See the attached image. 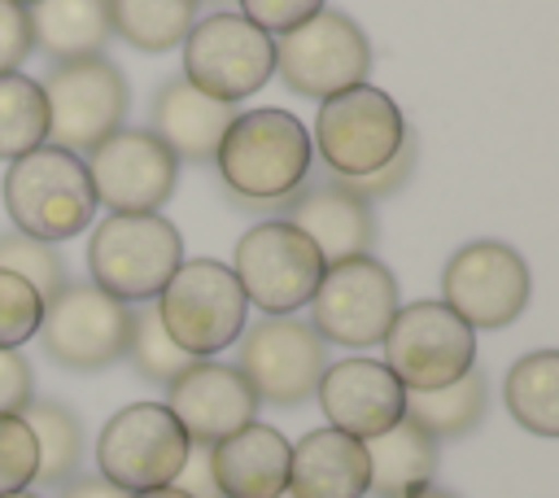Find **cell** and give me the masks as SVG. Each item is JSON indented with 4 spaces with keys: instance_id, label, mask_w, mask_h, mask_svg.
<instances>
[{
    "instance_id": "cell-21",
    "label": "cell",
    "mask_w": 559,
    "mask_h": 498,
    "mask_svg": "<svg viewBox=\"0 0 559 498\" xmlns=\"http://www.w3.org/2000/svg\"><path fill=\"white\" fill-rule=\"evenodd\" d=\"M371 489L367 446L336 428H310L288 450V498H362Z\"/></svg>"
},
{
    "instance_id": "cell-37",
    "label": "cell",
    "mask_w": 559,
    "mask_h": 498,
    "mask_svg": "<svg viewBox=\"0 0 559 498\" xmlns=\"http://www.w3.org/2000/svg\"><path fill=\"white\" fill-rule=\"evenodd\" d=\"M31 398H35L31 363L17 349H0V415H22Z\"/></svg>"
},
{
    "instance_id": "cell-27",
    "label": "cell",
    "mask_w": 559,
    "mask_h": 498,
    "mask_svg": "<svg viewBox=\"0 0 559 498\" xmlns=\"http://www.w3.org/2000/svg\"><path fill=\"white\" fill-rule=\"evenodd\" d=\"M201 0H109V26L140 52H170L197 22Z\"/></svg>"
},
{
    "instance_id": "cell-18",
    "label": "cell",
    "mask_w": 559,
    "mask_h": 498,
    "mask_svg": "<svg viewBox=\"0 0 559 498\" xmlns=\"http://www.w3.org/2000/svg\"><path fill=\"white\" fill-rule=\"evenodd\" d=\"M328 428L349 432L358 441L380 437L384 428H393L406 415V389L397 384V376L376 363V358H341L328 363L314 389Z\"/></svg>"
},
{
    "instance_id": "cell-44",
    "label": "cell",
    "mask_w": 559,
    "mask_h": 498,
    "mask_svg": "<svg viewBox=\"0 0 559 498\" xmlns=\"http://www.w3.org/2000/svg\"><path fill=\"white\" fill-rule=\"evenodd\" d=\"M210 4H223V0H210Z\"/></svg>"
},
{
    "instance_id": "cell-16",
    "label": "cell",
    "mask_w": 559,
    "mask_h": 498,
    "mask_svg": "<svg viewBox=\"0 0 559 498\" xmlns=\"http://www.w3.org/2000/svg\"><path fill=\"white\" fill-rule=\"evenodd\" d=\"M83 166L96 205H109V214H153L175 197L179 183V157L140 127H118L114 135H105L83 157Z\"/></svg>"
},
{
    "instance_id": "cell-32",
    "label": "cell",
    "mask_w": 559,
    "mask_h": 498,
    "mask_svg": "<svg viewBox=\"0 0 559 498\" xmlns=\"http://www.w3.org/2000/svg\"><path fill=\"white\" fill-rule=\"evenodd\" d=\"M44 297L13 271H0V349H17L39 332Z\"/></svg>"
},
{
    "instance_id": "cell-1",
    "label": "cell",
    "mask_w": 559,
    "mask_h": 498,
    "mask_svg": "<svg viewBox=\"0 0 559 498\" xmlns=\"http://www.w3.org/2000/svg\"><path fill=\"white\" fill-rule=\"evenodd\" d=\"M314 162L310 131L288 109H245L227 122L214 166L227 183V192L245 210H271L284 197H293Z\"/></svg>"
},
{
    "instance_id": "cell-42",
    "label": "cell",
    "mask_w": 559,
    "mask_h": 498,
    "mask_svg": "<svg viewBox=\"0 0 559 498\" xmlns=\"http://www.w3.org/2000/svg\"><path fill=\"white\" fill-rule=\"evenodd\" d=\"M4 498H39V494H31V489H17V494H4Z\"/></svg>"
},
{
    "instance_id": "cell-20",
    "label": "cell",
    "mask_w": 559,
    "mask_h": 498,
    "mask_svg": "<svg viewBox=\"0 0 559 498\" xmlns=\"http://www.w3.org/2000/svg\"><path fill=\"white\" fill-rule=\"evenodd\" d=\"M288 437L271 424H245L210 446L214 485L223 498H280L288 485Z\"/></svg>"
},
{
    "instance_id": "cell-29",
    "label": "cell",
    "mask_w": 559,
    "mask_h": 498,
    "mask_svg": "<svg viewBox=\"0 0 559 498\" xmlns=\"http://www.w3.org/2000/svg\"><path fill=\"white\" fill-rule=\"evenodd\" d=\"M22 419L31 424L35 446H39V472H35V481L39 485H66L79 472V454H83V428H79V419L66 406H57V402H35V398L22 406Z\"/></svg>"
},
{
    "instance_id": "cell-39",
    "label": "cell",
    "mask_w": 559,
    "mask_h": 498,
    "mask_svg": "<svg viewBox=\"0 0 559 498\" xmlns=\"http://www.w3.org/2000/svg\"><path fill=\"white\" fill-rule=\"evenodd\" d=\"M57 498H127V489H118L105 476H70Z\"/></svg>"
},
{
    "instance_id": "cell-31",
    "label": "cell",
    "mask_w": 559,
    "mask_h": 498,
    "mask_svg": "<svg viewBox=\"0 0 559 498\" xmlns=\"http://www.w3.org/2000/svg\"><path fill=\"white\" fill-rule=\"evenodd\" d=\"M0 271L22 275L44 301L66 284V262L48 240L22 236V232H4L0 236Z\"/></svg>"
},
{
    "instance_id": "cell-2",
    "label": "cell",
    "mask_w": 559,
    "mask_h": 498,
    "mask_svg": "<svg viewBox=\"0 0 559 498\" xmlns=\"http://www.w3.org/2000/svg\"><path fill=\"white\" fill-rule=\"evenodd\" d=\"M4 210L13 232L35 240H70L96 214V192L79 153L61 144H39L9 162L4 170Z\"/></svg>"
},
{
    "instance_id": "cell-33",
    "label": "cell",
    "mask_w": 559,
    "mask_h": 498,
    "mask_svg": "<svg viewBox=\"0 0 559 498\" xmlns=\"http://www.w3.org/2000/svg\"><path fill=\"white\" fill-rule=\"evenodd\" d=\"M39 472V446L22 415H0V498L17 494Z\"/></svg>"
},
{
    "instance_id": "cell-34",
    "label": "cell",
    "mask_w": 559,
    "mask_h": 498,
    "mask_svg": "<svg viewBox=\"0 0 559 498\" xmlns=\"http://www.w3.org/2000/svg\"><path fill=\"white\" fill-rule=\"evenodd\" d=\"M415 162H419V144H415V131H406V140H402V149L393 153V162H384L380 170H371V175H362V179H341V183H349V192H358L362 201H376V197L397 192V188L411 179Z\"/></svg>"
},
{
    "instance_id": "cell-28",
    "label": "cell",
    "mask_w": 559,
    "mask_h": 498,
    "mask_svg": "<svg viewBox=\"0 0 559 498\" xmlns=\"http://www.w3.org/2000/svg\"><path fill=\"white\" fill-rule=\"evenodd\" d=\"M48 144L44 87L22 70H0V162H13Z\"/></svg>"
},
{
    "instance_id": "cell-4",
    "label": "cell",
    "mask_w": 559,
    "mask_h": 498,
    "mask_svg": "<svg viewBox=\"0 0 559 498\" xmlns=\"http://www.w3.org/2000/svg\"><path fill=\"white\" fill-rule=\"evenodd\" d=\"M406 131L411 127L384 87L354 83V87L319 100L310 144L319 149L323 166L336 179H362V175L380 170L384 162H393Z\"/></svg>"
},
{
    "instance_id": "cell-8",
    "label": "cell",
    "mask_w": 559,
    "mask_h": 498,
    "mask_svg": "<svg viewBox=\"0 0 559 498\" xmlns=\"http://www.w3.org/2000/svg\"><path fill=\"white\" fill-rule=\"evenodd\" d=\"M323 266L328 262L314 249V240H306L284 218H266V223L249 227L236 240V258H231V275L240 284L245 301L266 315L301 310L314 297Z\"/></svg>"
},
{
    "instance_id": "cell-24",
    "label": "cell",
    "mask_w": 559,
    "mask_h": 498,
    "mask_svg": "<svg viewBox=\"0 0 559 498\" xmlns=\"http://www.w3.org/2000/svg\"><path fill=\"white\" fill-rule=\"evenodd\" d=\"M367 446V472H371V489L367 494H380V498H397L415 485H428L432 472H437V441L415 428L406 415L384 428L380 437L362 441Z\"/></svg>"
},
{
    "instance_id": "cell-22",
    "label": "cell",
    "mask_w": 559,
    "mask_h": 498,
    "mask_svg": "<svg viewBox=\"0 0 559 498\" xmlns=\"http://www.w3.org/2000/svg\"><path fill=\"white\" fill-rule=\"evenodd\" d=\"M231 118H236V105L205 96L188 79H170L153 100V135L179 162H210Z\"/></svg>"
},
{
    "instance_id": "cell-15",
    "label": "cell",
    "mask_w": 559,
    "mask_h": 498,
    "mask_svg": "<svg viewBox=\"0 0 559 498\" xmlns=\"http://www.w3.org/2000/svg\"><path fill=\"white\" fill-rule=\"evenodd\" d=\"M127 336H131V306L100 293L92 280L87 284L66 280L44 301L39 341L70 371H100L118 363L127 354Z\"/></svg>"
},
{
    "instance_id": "cell-13",
    "label": "cell",
    "mask_w": 559,
    "mask_h": 498,
    "mask_svg": "<svg viewBox=\"0 0 559 498\" xmlns=\"http://www.w3.org/2000/svg\"><path fill=\"white\" fill-rule=\"evenodd\" d=\"M533 293L528 262L507 240H467L441 271V301L476 332L507 328L524 315Z\"/></svg>"
},
{
    "instance_id": "cell-25",
    "label": "cell",
    "mask_w": 559,
    "mask_h": 498,
    "mask_svg": "<svg viewBox=\"0 0 559 498\" xmlns=\"http://www.w3.org/2000/svg\"><path fill=\"white\" fill-rule=\"evenodd\" d=\"M489 406V380L480 367H467L459 380L441 389H406V419L437 437H463L485 419Z\"/></svg>"
},
{
    "instance_id": "cell-14",
    "label": "cell",
    "mask_w": 559,
    "mask_h": 498,
    "mask_svg": "<svg viewBox=\"0 0 559 498\" xmlns=\"http://www.w3.org/2000/svg\"><path fill=\"white\" fill-rule=\"evenodd\" d=\"M188 432L162 402H131L105 419L96 437V467L127 494L170 485L188 454Z\"/></svg>"
},
{
    "instance_id": "cell-23",
    "label": "cell",
    "mask_w": 559,
    "mask_h": 498,
    "mask_svg": "<svg viewBox=\"0 0 559 498\" xmlns=\"http://www.w3.org/2000/svg\"><path fill=\"white\" fill-rule=\"evenodd\" d=\"M26 17H31V44L52 61L100 57L114 35L109 0H35Z\"/></svg>"
},
{
    "instance_id": "cell-7",
    "label": "cell",
    "mask_w": 559,
    "mask_h": 498,
    "mask_svg": "<svg viewBox=\"0 0 559 498\" xmlns=\"http://www.w3.org/2000/svg\"><path fill=\"white\" fill-rule=\"evenodd\" d=\"M323 367H328V345L306 319L266 315L236 336V371L245 376L258 402L271 406L310 402Z\"/></svg>"
},
{
    "instance_id": "cell-10",
    "label": "cell",
    "mask_w": 559,
    "mask_h": 498,
    "mask_svg": "<svg viewBox=\"0 0 559 498\" xmlns=\"http://www.w3.org/2000/svg\"><path fill=\"white\" fill-rule=\"evenodd\" d=\"M275 70L280 79L310 100L367 83L371 74V44L349 13L319 9L301 26L275 35Z\"/></svg>"
},
{
    "instance_id": "cell-3",
    "label": "cell",
    "mask_w": 559,
    "mask_h": 498,
    "mask_svg": "<svg viewBox=\"0 0 559 498\" xmlns=\"http://www.w3.org/2000/svg\"><path fill=\"white\" fill-rule=\"evenodd\" d=\"M183 262V236L170 218L153 214H105L87 240L92 284L118 301H153Z\"/></svg>"
},
{
    "instance_id": "cell-9",
    "label": "cell",
    "mask_w": 559,
    "mask_h": 498,
    "mask_svg": "<svg viewBox=\"0 0 559 498\" xmlns=\"http://www.w3.org/2000/svg\"><path fill=\"white\" fill-rule=\"evenodd\" d=\"M275 74V39L240 13L197 17L183 35V79L214 100H245Z\"/></svg>"
},
{
    "instance_id": "cell-6",
    "label": "cell",
    "mask_w": 559,
    "mask_h": 498,
    "mask_svg": "<svg viewBox=\"0 0 559 498\" xmlns=\"http://www.w3.org/2000/svg\"><path fill=\"white\" fill-rule=\"evenodd\" d=\"M306 306H310L306 323L323 336V345H349V349L380 345L384 328L397 315V280L371 253L341 258L323 266L319 288Z\"/></svg>"
},
{
    "instance_id": "cell-11",
    "label": "cell",
    "mask_w": 559,
    "mask_h": 498,
    "mask_svg": "<svg viewBox=\"0 0 559 498\" xmlns=\"http://www.w3.org/2000/svg\"><path fill=\"white\" fill-rule=\"evenodd\" d=\"M380 345L384 367L397 376L402 389H441L476 367V332L445 301L397 306Z\"/></svg>"
},
{
    "instance_id": "cell-38",
    "label": "cell",
    "mask_w": 559,
    "mask_h": 498,
    "mask_svg": "<svg viewBox=\"0 0 559 498\" xmlns=\"http://www.w3.org/2000/svg\"><path fill=\"white\" fill-rule=\"evenodd\" d=\"M179 494H188V498H223L218 494V485H214V467H210V446H201V441H192L188 446V454H183V467L175 472V481H170Z\"/></svg>"
},
{
    "instance_id": "cell-19",
    "label": "cell",
    "mask_w": 559,
    "mask_h": 498,
    "mask_svg": "<svg viewBox=\"0 0 559 498\" xmlns=\"http://www.w3.org/2000/svg\"><path fill=\"white\" fill-rule=\"evenodd\" d=\"M280 205H284V223H293L306 240H314L323 262L358 258V253H371V245H376L371 201L349 192V183H341V179L301 183Z\"/></svg>"
},
{
    "instance_id": "cell-36",
    "label": "cell",
    "mask_w": 559,
    "mask_h": 498,
    "mask_svg": "<svg viewBox=\"0 0 559 498\" xmlns=\"http://www.w3.org/2000/svg\"><path fill=\"white\" fill-rule=\"evenodd\" d=\"M31 17L22 4L0 0V70H17L31 52Z\"/></svg>"
},
{
    "instance_id": "cell-40",
    "label": "cell",
    "mask_w": 559,
    "mask_h": 498,
    "mask_svg": "<svg viewBox=\"0 0 559 498\" xmlns=\"http://www.w3.org/2000/svg\"><path fill=\"white\" fill-rule=\"evenodd\" d=\"M397 498H454L450 489H437L432 481L428 485H415V489H406V494H397Z\"/></svg>"
},
{
    "instance_id": "cell-30",
    "label": "cell",
    "mask_w": 559,
    "mask_h": 498,
    "mask_svg": "<svg viewBox=\"0 0 559 498\" xmlns=\"http://www.w3.org/2000/svg\"><path fill=\"white\" fill-rule=\"evenodd\" d=\"M127 358H131V367H135L144 380H153V384H170V380L192 363V354H183V349L166 336V328H162L153 301H140V310H131Z\"/></svg>"
},
{
    "instance_id": "cell-26",
    "label": "cell",
    "mask_w": 559,
    "mask_h": 498,
    "mask_svg": "<svg viewBox=\"0 0 559 498\" xmlns=\"http://www.w3.org/2000/svg\"><path fill=\"white\" fill-rule=\"evenodd\" d=\"M502 402L524 432L546 441L559 437V354L555 349L524 354L502 380Z\"/></svg>"
},
{
    "instance_id": "cell-35",
    "label": "cell",
    "mask_w": 559,
    "mask_h": 498,
    "mask_svg": "<svg viewBox=\"0 0 559 498\" xmlns=\"http://www.w3.org/2000/svg\"><path fill=\"white\" fill-rule=\"evenodd\" d=\"M236 4H240V17H249L271 39L301 26L306 17H314L323 9V0H236Z\"/></svg>"
},
{
    "instance_id": "cell-17",
    "label": "cell",
    "mask_w": 559,
    "mask_h": 498,
    "mask_svg": "<svg viewBox=\"0 0 559 498\" xmlns=\"http://www.w3.org/2000/svg\"><path fill=\"white\" fill-rule=\"evenodd\" d=\"M162 406L179 419L188 441H201V446L223 441L227 432L253 424V415H258V398L245 384V376L227 363H214V358H192L166 384Z\"/></svg>"
},
{
    "instance_id": "cell-41",
    "label": "cell",
    "mask_w": 559,
    "mask_h": 498,
    "mask_svg": "<svg viewBox=\"0 0 559 498\" xmlns=\"http://www.w3.org/2000/svg\"><path fill=\"white\" fill-rule=\"evenodd\" d=\"M127 498H188V494H179L175 485H157V489H140V494H127Z\"/></svg>"
},
{
    "instance_id": "cell-12",
    "label": "cell",
    "mask_w": 559,
    "mask_h": 498,
    "mask_svg": "<svg viewBox=\"0 0 559 498\" xmlns=\"http://www.w3.org/2000/svg\"><path fill=\"white\" fill-rule=\"evenodd\" d=\"M48 105V140L70 153H92L105 135L122 127L127 114V79L122 70L100 57L57 61V70L39 83Z\"/></svg>"
},
{
    "instance_id": "cell-43",
    "label": "cell",
    "mask_w": 559,
    "mask_h": 498,
    "mask_svg": "<svg viewBox=\"0 0 559 498\" xmlns=\"http://www.w3.org/2000/svg\"><path fill=\"white\" fill-rule=\"evenodd\" d=\"M13 4H22V9H31V4H35V0H13Z\"/></svg>"
},
{
    "instance_id": "cell-5",
    "label": "cell",
    "mask_w": 559,
    "mask_h": 498,
    "mask_svg": "<svg viewBox=\"0 0 559 498\" xmlns=\"http://www.w3.org/2000/svg\"><path fill=\"white\" fill-rule=\"evenodd\" d=\"M153 306H157L166 336L192 358H214L218 349L236 345V336L245 332V310H249L231 266L210 262V258L179 262V271L166 280Z\"/></svg>"
}]
</instances>
